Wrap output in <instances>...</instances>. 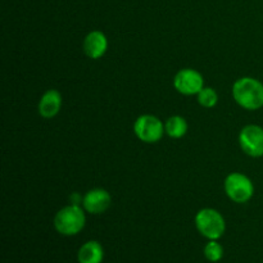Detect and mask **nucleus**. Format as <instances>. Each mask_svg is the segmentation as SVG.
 Returning a JSON list of instances; mask_svg holds the SVG:
<instances>
[{
  "label": "nucleus",
  "instance_id": "3",
  "mask_svg": "<svg viewBox=\"0 0 263 263\" xmlns=\"http://www.w3.org/2000/svg\"><path fill=\"white\" fill-rule=\"evenodd\" d=\"M195 228L198 233L208 240H218L226 231V221L218 211L203 208L195 215Z\"/></svg>",
  "mask_w": 263,
  "mask_h": 263
},
{
  "label": "nucleus",
  "instance_id": "1",
  "mask_svg": "<svg viewBox=\"0 0 263 263\" xmlns=\"http://www.w3.org/2000/svg\"><path fill=\"white\" fill-rule=\"evenodd\" d=\"M233 98L236 104L247 110L263 107V84L254 77H241L233 85Z\"/></svg>",
  "mask_w": 263,
  "mask_h": 263
},
{
  "label": "nucleus",
  "instance_id": "14",
  "mask_svg": "<svg viewBox=\"0 0 263 263\" xmlns=\"http://www.w3.org/2000/svg\"><path fill=\"white\" fill-rule=\"evenodd\" d=\"M198 103L204 108H213L218 102V95L215 89L210 86H204L197 95Z\"/></svg>",
  "mask_w": 263,
  "mask_h": 263
},
{
  "label": "nucleus",
  "instance_id": "6",
  "mask_svg": "<svg viewBox=\"0 0 263 263\" xmlns=\"http://www.w3.org/2000/svg\"><path fill=\"white\" fill-rule=\"evenodd\" d=\"M239 144L247 156L252 158L263 157V127L247 125L239 133Z\"/></svg>",
  "mask_w": 263,
  "mask_h": 263
},
{
  "label": "nucleus",
  "instance_id": "2",
  "mask_svg": "<svg viewBox=\"0 0 263 263\" xmlns=\"http://www.w3.org/2000/svg\"><path fill=\"white\" fill-rule=\"evenodd\" d=\"M54 229L63 236H73L81 233L86 223L85 210L79 204L66 205L54 216Z\"/></svg>",
  "mask_w": 263,
  "mask_h": 263
},
{
  "label": "nucleus",
  "instance_id": "13",
  "mask_svg": "<svg viewBox=\"0 0 263 263\" xmlns=\"http://www.w3.org/2000/svg\"><path fill=\"white\" fill-rule=\"evenodd\" d=\"M203 253L210 262H220L223 257V247L217 240H210L205 244Z\"/></svg>",
  "mask_w": 263,
  "mask_h": 263
},
{
  "label": "nucleus",
  "instance_id": "5",
  "mask_svg": "<svg viewBox=\"0 0 263 263\" xmlns=\"http://www.w3.org/2000/svg\"><path fill=\"white\" fill-rule=\"evenodd\" d=\"M164 133V123L153 115H143L134 122V134L143 143H158L163 138Z\"/></svg>",
  "mask_w": 263,
  "mask_h": 263
},
{
  "label": "nucleus",
  "instance_id": "9",
  "mask_svg": "<svg viewBox=\"0 0 263 263\" xmlns=\"http://www.w3.org/2000/svg\"><path fill=\"white\" fill-rule=\"evenodd\" d=\"M84 53L90 59H99L105 54L108 49V39L104 32L99 30H94L87 33L82 43Z\"/></svg>",
  "mask_w": 263,
  "mask_h": 263
},
{
  "label": "nucleus",
  "instance_id": "12",
  "mask_svg": "<svg viewBox=\"0 0 263 263\" xmlns=\"http://www.w3.org/2000/svg\"><path fill=\"white\" fill-rule=\"evenodd\" d=\"M166 134L172 139H181L187 133V122L181 116H172L164 123Z\"/></svg>",
  "mask_w": 263,
  "mask_h": 263
},
{
  "label": "nucleus",
  "instance_id": "11",
  "mask_svg": "<svg viewBox=\"0 0 263 263\" xmlns=\"http://www.w3.org/2000/svg\"><path fill=\"white\" fill-rule=\"evenodd\" d=\"M104 259V249L97 240H89L80 247L77 252L79 263H102Z\"/></svg>",
  "mask_w": 263,
  "mask_h": 263
},
{
  "label": "nucleus",
  "instance_id": "8",
  "mask_svg": "<svg viewBox=\"0 0 263 263\" xmlns=\"http://www.w3.org/2000/svg\"><path fill=\"white\" fill-rule=\"evenodd\" d=\"M112 204L110 194L104 189H91L82 197V208L91 215L104 213Z\"/></svg>",
  "mask_w": 263,
  "mask_h": 263
},
{
  "label": "nucleus",
  "instance_id": "4",
  "mask_svg": "<svg viewBox=\"0 0 263 263\" xmlns=\"http://www.w3.org/2000/svg\"><path fill=\"white\" fill-rule=\"evenodd\" d=\"M225 193L233 202L244 204L248 203L254 195V185L247 175L241 172H231L226 176Z\"/></svg>",
  "mask_w": 263,
  "mask_h": 263
},
{
  "label": "nucleus",
  "instance_id": "10",
  "mask_svg": "<svg viewBox=\"0 0 263 263\" xmlns=\"http://www.w3.org/2000/svg\"><path fill=\"white\" fill-rule=\"evenodd\" d=\"M62 108V95L58 90L50 89L45 91L39 102V115L43 118H53Z\"/></svg>",
  "mask_w": 263,
  "mask_h": 263
},
{
  "label": "nucleus",
  "instance_id": "7",
  "mask_svg": "<svg viewBox=\"0 0 263 263\" xmlns=\"http://www.w3.org/2000/svg\"><path fill=\"white\" fill-rule=\"evenodd\" d=\"M174 86L180 94L192 97L198 95L204 87V79L202 73L194 68H182L175 74Z\"/></svg>",
  "mask_w": 263,
  "mask_h": 263
}]
</instances>
